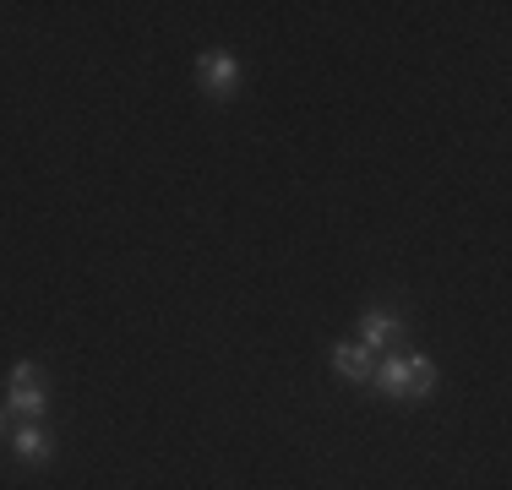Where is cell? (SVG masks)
I'll return each mask as SVG.
<instances>
[{
	"mask_svg": "<svg viewBox=\"0 0 512 490\" xmlns=\"http://www.w3.org/2000/svg\"><path fill=\"white\" fill-rule=\"evenodd\" d=\"M371 382L382 387L393 403H414V398H431L442 376H436V360H431V354H393V349H387L382 360H376Z\"/></svg>",
	"mask_w": 512,
	"mask_h": 490,
	"instance_id": "obj_1",
	"label": "cell"
},
{
	"mask_svg": "<svg viewBox=\"0 0 512 490\" xmlns=\"http://www.w3.org/2000/svg\"><path fill=\"white\" fill-rule=\"evenodd\" d=\"M6 403H11L17 414H28L33 425L44 420V409H50V392H44L39 371H33V360H17V365H11V392H6Z\"/></svg>",
	"mask_w": 512,
	"mask_h": 490,
	"instance_id": "obj_2",
	"label": "cell"
},
{
	"mask_svg": "<svg viewBox=\"0 0 512 490\" xmlns=\"http://www.w3.org/2000/svg\"><path fill=\"white\" fill-rule=\"evenodd\" d=\"M197 82L213 98H229L240 88V60L229 55V49H202V55H197Z\"/></svg>",
	"mask_w": 512,
	"mask_h": 490,
	"instance_id": "obj_3",
	"label": "cell"
},
{
	"mask_svg": "<svg viewBox=\"0 0 512 490\" xmlns=\"http://www.w3.org/2000/svg\"><path fill=\"white\" fill-rule=\"evenodd\" d=\"M398 333H404V316L398 311H387V305H371V311L360 316V343L371 354H387L398 343Z\"/></svg>",
	"mask_w": 512,
	"mask_h": 490,
	"instance_id": "obj_4",
	"label": "cell"
},
{
	"mask_svg": "<svg viewBox=\"0 0 512 490\" xmlns=\"http://www.w3.org/2000/svg\"><path fill=\"white\" fill-rule=\"evenodd\" d=\"M333 371L344 376V382H371V371H376V354L365 349V343H333Z\"/></svg>",
	"mask_w": 512,
	"mask_h": 490,
	"instance_id": "obj_5",
	"label": "cell"
},
{
	"mask_svg": "<svg viewBox=\"0 0 512 490\" xmlns=\"http://www.w3.org/2000/svg\"><path fill=\"white\" fill-rule=\"evenodd\" d=\"M17 458L22 463H50L55 458V436L50 431H44V425H22V431H17Z\"/></svg>",
	"mask_w": 512,
	"mask_h": 490,
	"instance_id": "obj_6",
	"label": "cell"
},
{
	"mask_svg": "<svg viewBox=\"0 0 512 490\" xmlns=\"http://www.w3.org/2000/svg\"><path fill=\"white\" fill-rule=\"evenodd\" d=\"M0 431H6V409H0Z\"/></svg>",
	"mask_w": 512,
	"mask_h": 490,
	"instance_id": "obj_7",
	"label": "cell"
}]
</instances>
